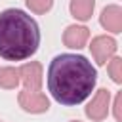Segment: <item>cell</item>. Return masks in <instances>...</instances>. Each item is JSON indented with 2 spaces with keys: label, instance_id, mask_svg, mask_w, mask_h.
Returning <instances> with one entry per match:
<instances>
[{
  "label": "cell",
  "instance_id": "13",
  "mask_svg": "<svg viewBox=\"0 0 122 122\" xmlns=\"http://www.w3.org/2000/svg\"><path fill=\"white\" fill-rule=\"evenodd\" d=\"M120 107H122V93L118 92V93H116V97H114V105H112L116 122H122V112H120Z\"/></svg>",
  "mask_w": 122,
  "mask_h": 122
},
{
  "label": "cell",
  "instance_id": "6",
  "mask_svg": "<svg viewBox=\"0 0 122 122\" xmlns=\"http://www.w3.org/2000/svg\"><path fill=\"white\" fill-rule=\"evenodd\" d=\"M19 82H23L27 92H40V88H42V65L38 61L25 63L19 69Z\"/></svg>",
  "mask_w": 122,
  "mask_h": 122
},
{
  "label": "cell",
  "instance_id": "5",
  "mask_svg": "<svg viewBox=\"0 0 122 122\" xmlns=\"http://www.w3.org/2000/svg\"><path fill=\"white\" fill-rule=\"evenodd\" d=\"M19 107L25 111V112H30V114H42V112H48L50 109V99L42 93V92H19Z\"/></svg>",
  "mask_w": 122,
  "mask_h": 122
},
{
  "label": "cell",
  "instance_id": "14",
  "mask_svg": "<svg viewBox=\"0 0 122 122\" xmlns=\"http://www.w3.org/2000/svg\"><path fill=\"white\" fill-rule=\"evenodd\" d=\"M71 122H80V120H71Z\"/></svg>",
  "mask_w": 122,
  "mask_h": 122
},
{
  "label": "cell",
  "instance_id": "7",
  "mask_svg": "<svg viewBox=\"0 0 122 122\" xmlns=\"http://www.w3.org/2000/svg\"><path fill=\"white\" fill-rule=\"evenodd\" d=\"M99 23L105 30L118 34L122 32V8L116 4H111L107 8H103L101 15H99Z\"/></svg>",
  "mask_w": 122,
  "mask_h": 122
},
{
  "label": "cell",
  "instance_id": "15",
  "mask_svg": "<svg viewBox=\"0 0 122 122\" xmlns=\"http://www.w3.org/2000/svg\"><path fill=\"white\" fill-rule=\"evenodd\" d=\"M0 122H2V120H0Z\"/></svg>",
  "mask_w": 122,
  "mask_h": 122
},
{
  "label": "cell",
  "instance_id": "9",
  "mask_svg": "<svg viewBox=\"0 0 122 122\" xmlns=\"http://www.w3.org/2000/svg\"><path fill=\"white\" fill-rule=\"evenodd\" d=\"M95 10V0H71L69 11L76 21H88L92 19Z\"/></svg>",
  "mask_w": 122,
  "mask_h": 122
},
{
  "label": "cell",
  "instance_id": "1",
  "mask_svg": "<svg viewBox=\"0 0 122 122\" xmlns=\"http://www.w3.org/2000/svg\"><path fill=\"white\" fill-rule=\"evenodd\" d=\"M97 82V71L84 55L61 53L48 67V92L61 105H78L86 101Z\"/></svg>",
  "mask_w": 122,
  "mask_h": 122
},
{
  "label": "cell",
  "instance_id": "4",
  "mask_svg": "<svg viewBox=\"0 0 122 122\" xmlns=\"http://www.w3.org/2000/svg\"><path fill=\"white\" fill-rule=\"evenodd\" d=\"M109 109H111V92L107 88H99L92 97V101L86 105V116L93 122H101L107 118Z\"/></svg>",
  "mask_w": 122,
  "mask_h": 122
},
{
  "label": "cell",
  "instance_id": "11",
  "mask_svg": "<svg viewBox=\"0 0 122 122\" xmlns=\"http://www.w3.org/2000/svg\"><path fill=\"white\" fill-rule=\"evenodd\" d=\"M107 71H109L111 78H112L116 84H120V82H122V59H120V57H116V55H114V57L109 61Z\"/></svg>",
  "mask_w": 122,
  "mask_h": 122
},
{
  "label": "cell",
  "instance_id": "2",
  "mask_svg": "<svg viewBox=\"0 0 122 122\" xmlns=\"http://www.w3.org/2000/svg\"><path fill=\"white\" fill-rule=\"evenodd\" d=\"M40 46L38 23L17 8L0 11V57L6 61H23L36 53Z\"/></svg>",
  "mask_w": 122,
  "mask_h": 122
},
{
  "label": "cell",
  "instance_id": "8",
  "mask_svg": "<svg viewBox=\"0 0 122 122\" xmlns=\"http://www.w3.org/2000/svg\"><path fill=\"white\" fill-rule=\"evenodd\" d=\"M90 38V29L84 25H69L63 32V44L71 50H82Z\"/></svg>",
  "mask_w": 122,
  "mask_h": 122
},
{
  "label": "cell",
  "instance_id": "3",
  "mask_svg": "<svg viewBox=\"0 0 122 122\" xmlns=\"http://www.w3.org/2000/svg\"><path fill=\"white\" fill-rule=\"evenodd\" d=\"M116 48H118L116 40L107 34H99V36L92 38V44H90V51L97 65H105L107 61H111L116 53Z\"/></svg>",
  "mask_w": 122,
  "mask_h": 122
},
{
  "label": "cell",
  "instance_id": "10",
  "mask_svg": "<svg viewBox=\"0 0 122 122\" xmlns=\"http://www.w3.org/2000/svg\"><path fill=\"white\" fill-rule=\"evenodd\" d=\"M19 86V69L15 67H0V88L13 90Z\"/></svg>",
  "mask_w": 122,
  "mask_h": 122
},
{
  "label": "cell",
  "instance_id": "12",
  "mask_svg": "<svg viewBox=\"0 0 122 122\" xmlns=\"http://www.w3.org/2000/svg\"><path fill=\"white\" fill-rule=\"evenodd\" d=\"M27 8L34 13H48L53 6V0H25Z\"/></svg>",
  "mask_w": 122,
  "mask_h": 122
}]
</instances>
